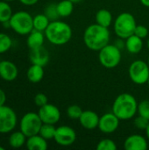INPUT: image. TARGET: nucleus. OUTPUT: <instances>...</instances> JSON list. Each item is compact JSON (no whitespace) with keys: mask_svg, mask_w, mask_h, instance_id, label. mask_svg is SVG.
Masks as SVG:
<instances>
[{"mask_svg":"<svg viewBox=\"0 0 149 150\" xmlns=\"http://www.w3.org/2000/svg\"><path fill=\"white\" fill-rule=\"evenodd\" d=\"M41 121L46 124H56L61 118V112L57 106L47 104L41 107H40L39 112H38Z\"/></svg>","mask_w":149,"mask_h":150,"instance_id":"obj_11","label":"nucleus"},{"mask_svg":"<svg viewBox=\"0 0 149 150\" xmlns=\"http://www.w3.org/2000/svg\"><path fill=\"white\" fill-rule=\"evenodd\" d=\"M83 112V111L81 109V107L78 106V105H70L67 109L68 117L70 118V119H72V120H79V118L81 117Z\"/></svg>","mask_w":149,"mask_h":150,"instance_id":"obj_30","label":"nucleus"},{"mask_svg":"<svg viewBox=\"0 0 149 150\" xmlns=\"http://www.w3.org/2000/svg\"><path fill=\"white\" fill-rule=\"evenodd\" d=\"M73 4H77V3H79V2H81L82 0H70Z\"/></svg>","mask_w":149,"mask_h":150,"instance_id":"obj_39","label":"nucleus"},{"mask_svg":"<svg viewBox=\"0 0 149 150\" xmlns=\"http://www.w3.org/2000/svg\"><path fill=\"white\" fill-rule=\"evenodd\" d=\"M137 112L139 115L145 117L146 119L149 120V100L145 99V100H142L141 103H139Z\"/></svg>","mask_w":149,"mask_h":150,"instance_id":"obj_31","label":"nucleus"},{"mask_svg":"<svg viewBox=\"0 0 149 150\" xmlns=\"http://www.w3.org/2000/svg\"><path fill=\"white\" fill-rule=\"evenodd\" d=\"M11 16V7L6 3V1H0V22L4 23L6 21H9Z\"/></svg>","mask_w":149,"mask_h":150,"instance_id":"obj_25","label":"nucleus"},{"mask_svg":"<svg viewBox=\"0 0 149 150\" xmlns=\"http://www.w3.org/2000/svg\"><path fill=\"white\" fill-rule=\"evenodd\" d=\"M26 43H27V46L30 49L37 48V47L43 46L44 35H43L42 32L33 29L29 33V36L26 40Z\"/></svg>","mask_w":149,"mask_h":150,"instance_id":"obj_19","label":"nucleus"},{"mask_svg":"<svg viewBox=\"0 0 149 150\" xmlns=\"http://www.w3.org/2000/svg\"><path fill=\"white\" fill-rule=\"evenodd\" d=\"M148 85H149V78H148Z\"/></svg>","mask_w":149,"mask_h":150,"instance_id":"obj_44","label":"nucleus"},{"mask_svg":"<svg viewBox=\"0 0 149 150\" xmlns=\"http://www.w3.org/2000/svg\"><path fill=\"white\" fill-rule=\"evenodd\" d=\"M19 1H20V3H22L23 4L30 6V5L35 4L39 0H19Z\"/></svg>","mask_w":149,"mask_h":150,"instance_id":"obj_36","label":"nucleus"},{"mask_svg":"<svg viewBox=\"0 0 149 150\" xmlns=\"http://www.w3.org/2000/svg\"><path fill=\"white\" fill-rule=\"evenodd\" d=\"M34 103L37 106L41 107L47 104V97L43 93H38L34 97Z\"/></svg>","mask_w":149,"mask_h":150,"instance_id":"obj_34","label":"nucleus"},{"mask_svg":"<svg viewBox=\"0 0 149 150\" xmlns=\"http://www.w3.org/2000/svg\"><path fill=\"white\" fill-rule=\"evenodd\" d=\"M43 122L38 113L27 112L20 120V131L28 138L30 136L39 134Z\"/></svg>","mask_w":149,"mask_h":150,"instance_id":"obj_7","label":"nucleus"},{"mask_svg":"<svg viewBox=\"0 0 149 150\" xmlns=\"http://www.w3.org/2000/svg\"><path fill=\"white\" fill-rule=\"evenodd\" d=\"M17 125V115L9 106H0V134L11 132Z\"/></svg>","mask_w":149,"mask_h":150,"instance_id":"obj_9","label":"nucleus"},{"mask_svg":"<svg viewBox=\"0 0 149 150\" xmlns=\"http://www.w3.org/2000/svg\"><path fill=\"white\" fill-rule=\"evenodd\" d=\"M44 14L48 18L50 21H55L60 18V15L58 13L57 10V4H50L45 8Z\"/></svg>","mask_w":149,"mask_h":150,"instance_id":"obj_27","label":"nucleus"},{"mask_svg":"<svg viewBox=\"0 0 149 150\" xmlns=\"http://www.w3.org/2000/svg\"><path fill=\"white\" fill-rule=\"evenodd\" d=\"M119 120H120L113 112L105 113L99 119L98 128L102 133L112 134L118 129Z\"/></svg>","mask_w":149,"mask_h":150,"instance_id":"obj_12","label":"nucleus"},{"mask_svg":"<svg viewBox=\"0 0 149 150\" xmlns=\"http://www.w3.org/2000/svg\"><path fill=\"white\" fill-rule=\"evenodd\" d=\"M96 21L102 26L109 27L112 22V15L108 10L101 9L96 14Z\"/></svg>","mask_w":149,"mask_h":150,"instance_id":"obj_21","label":"nucleus"},{"mask_svg":"<svg viewBox=\"0 0 149 150\" xmlns=\"http://www.w3.org/2000/svg\"><path fill=\"white\" fill-rule=\"evenodd\" d=\"M138 110V103L130 93H122L117 97L112 105V112L120 120H126L134 117Z\"/></svg>","mask_w":149,"mask_h":150,"instance_id":"obj_2","label":"nucleus"},{"mask_svg":"<svg viewBox=\"0 0 149 150\" xmlns=\"http://www.w3.org/2000/svg\"><path fill=\"white\" fill-rule=\"evenodd\" d=\"M25 144L26 148L29 150H46L47 149V140L40 134L28 137Z\"/></svg>","mask_w":149,"mask_h":150,"instance_id":"obj_17","label":"nucleus"},{"mask_svg":"<svg viewBox=\"0 0 149 150\" xmlns=\"http://www.w3.org/2000/svg\"><path fill=\"white\" fill-rule=\"evenodd\" d=\"M54 139L57 144L67 147L75 142L76 139V134L72 127L68 126H61L56 128Z\"/></svg>","mask_w":149,"mask_h":150,"instance_id":"obj_10","label":"nucleus"},{"mask_svg":"<svg viewBox=\"0 0 149 150\" xmlns=\"http://www.w3.org/2000/svg\"><path fill=\"white\" fill-rule=\"evenodd\" d=\"M26 136L20 131V132H15L11 134V135L9 138V144L11 147L14 149H19L21 148L26 142H25Z\"/></svg>","mask_w":149,"mask_h":150,"instance_id":"obj_24","label":"nucleus"},{"mask_svg":"<svg viewBox=\"0 0 149 150\" xmlns=\"http://www.w3.org/2000/svg\"><path fill=\"white\" fill-rule=\"evenodd\" d=\"M129 76L136 84H144L149 78L148 63L137 60L131 63L129 67Z\"/></svg>","mask_w":149,"mask_h":150,"instance_id":"obj_8","label":"nucleus"},{"mask_svg":"<svg viewBox=\"0 0 149 150\" xmlns=\"http://www.w3.org/2000/svg\"><path fill=\"white\" fill-rule=\"evenodd\" d=\"M4 149L3 147H0V150H4Z\"/></svg>","mask_w":149,"mask_h":150,"instance_id":"obj_41","label":"nucleus"},{"mask_svg":"<svg viewBox=\"0 0 149 150\" xmlns=\"http://www.w3.org/2000/svg\"><path fill=\"white\" fill-rule=\"evenodd\" d=\"M136 25H137L134 17L131 13L123 12L115 19L114 31L119 38L126 40L128 37L134 34Z\"/></svg>","mask_w":149,"mask_h":150,"instance_id":"obj_4","label":"nucleus"},{"mask_svg":"<svg viewBox=\"0 0 149 150\" xmlns=\"http://www.w3.org/2000/svg\"><path fill=\"white\" fill-rule=\"evenodd\" d=\"M147 44H148V47L149 48V38H148V42H147Z\"/></svg>","mask_w":149,"mask_h":150,"instance_id":"obj_40","label":"nucleus"},{"mask_svg":"<svg viewBox=\"0 0 149 150\" xmlns=\"http://www.w3.org/2000/svg\"><path fill=\"white\" fill-rule=\"evenodd\" d=\"M148 66H149V56H148Z\"/></svg>","mask_w":149,"mask_h":150,"instance_id":"obj_43","label":"nucleus"},{"mask_svg":"<svg viewBox=\"0 0 149 150\" xmlns=\"http://www.w3.org/2000/svg\"><path fill=\"white\" fill-rule=\"evenodd\" d=\"M149 124V120L146 119L145 117H142L141 115H139L137 118H135L134 120V125L137 128L141 129V130H146Z\"/></svg>","mask_w":149,"mask_h":150,"instance_id":"obj_32","label":"nucleus"},{"mask_svg":"<svg viewBox=\"0 0 149 150\" xmlns=\"http://www.w3.org/2000/svg\"><path fill=\"white\" fill-rule=\"evenodd\" d=\"M125 45L129 53L138 54L141 51L143 47V41L141 38L136 36L135 34H133L126 39Z\"/></svg>","mask_w":149,"mask_h":150,"instance_id":"obj_18","label":"nucleus"},{"mask_svg":"<svg viewBox=\"0 0 149 150\" xmlns=\"http://www.w3.org/2000/svg\"><path fill=\"white\" fill-rule=\"evenodd\" d=\"M5 101H6L5 92L2 89H0V106L1 105H4L5 104Z\"/></svg>","mask_w":149,"mask_h":150,"instance_id":"obj_35","label":"nucleus"},{"mask_svg":"<svg viewBox=\"0 0 149 150\" xmlns=\"http://www.w3.org/2000/svg\"><path fill=\"white\" fill-rule=\"evenodd\" d=\"M97 150H116L117 145L111 139H104L100 141L97 145Z\"/></svg>","mask_w":149,"mask_h":150,"instance_id":"obj_29","label":"nucleus"},{"mask_svg":"<svg viewBox=\"0 0 149 150\" xmlns=\"http://www.w3.org/2000/svg\"><path fill=\"white\" fill-rule=\"evenodd\" d=\"M18 70L17 66L10 61L0 62V77L7 82L15 80L18 76Z\"/></svg>","mask_w":149,"mask_h":150,"instance_id":"obj_14","label":"nucleus"},{"mask_svg":"<svg viewBox=\"0 0 149 150\" xmlns=\"http://www.w3.org/2000/svg\"><path fill=\"white\" fill-rule=\"evenodd\" d=\"M4 1H6V2H9V1H13V0H4Z\"/></svg>","mask_w":149,"mask_h":150,"instance_id":"obj_42","label":"nucleus"},{"mask_svg":"<svg viewBox=\"0 0 149 150\" xmlns=\"http://www.w3.org/2000/svg\"><path fill=\"white\" fill-rule=\"evenodd\" d=\"M55 131H56V128L54 127V125L43 123L40 127L39 134L46 140H51L54 138Z\"/></svg>","mask_w":149,"mask_h":150,"instance_id":"obj_26","label":"nucleus"},{"mask_svg":"<svg viewBox=\"0 0 149 150\" xmlns=\"http://www.w3.org/2000/svg\"><path fill=\"white\" fill-rule=\"evenodd\" d=\"M146 134H147V136H148V138L149 140V124L148 126V127H147V129H146Z\"/></svg>","mask_w":149,"mask_h":150,"instance_id":"obj_38","label":"nucleus"},{"mask_svg":"<svg viewBox=\"0 0 149 150\" xmlns=\"http://www.w3.org/2000/svg\"><path fill=\"white\" fill-rule=\"evenodd\" d=\"M27 78L31 83H36L42 80L44 76V69L42 66L37 64H32V66L28 69L26 73Z\"/></svg>","mask_w":149,"mask_h":150,"instance_id":"obj_20","label":"nucleus"},{"mask_svg":"<svg viewBox=\"0 0 149 150\" xmlns=\"http://www.w3.org/2000/svg\"><path fill=\"white\" fill-rule=\"evenodd\" d=\"M73 3L70 0H62L57 4V10L60 17H68L73 11Z\"/></svg>","mask_w":149,"mask_h":150,"instance_id":"obj_22","label":"nucleus"},{"mask_svg":"<svg viewBox=\"0 0 149 150\" xmlns=\"http://www.w3.org/2000/svg\"><path fill=\"white\" fill-rule=\"evenodd\" d=\"M110 32L108 27L102 26L98 24L89 25L84 31L83 41L86 47L94 51H99L109 44Z\"/></svg>","mask_w":149,"mask_h":150,"instance_id":"obj_1","label":"nucleus"},{"mask_svg":"<svg viewBox=\"0 0 149 150\" xmlns=\"http://www.w3.org/2000/svg\"><path fill=\"white\" fill-rule=\"evenodd\" d=\"M12 45L11 39L5 33H0V54L7 52Z\"/></svg>","mask_w":149,"mask_h":150,"instance_id":"obj_28","label":"nucleus"},{"mask_svg":"<svg viewBox=\"0 0 149 150\" xmlns=\"http://www.w3.org/2000/svg\"><path fill=\"white\" fill-rule=\"evenodd\" d=\"M134 34L141 39H145L148 37V29L144 26V25H136V28H135V31H134Z\"/></svg>","mask_w":149,"mask_h":150,"instance_id":"obj_33","label":"nucleus"},{"mask_svg":"<svg viewBox=\"0 0 149 150\" xmlns=\"http://www.w3.org/2000/svg\"><path fill=\"white\" fill-rule=\"evenodd\" d=\"M49 53L43 46L31 49L29 54V59L32 64H37L45 67L49 62Z\"/></svg>","mask_w":149,"mask_h":150,"instance_id":"obj_13","label":"nucleus"},{"mask_svg":"<svg viewBox=\"0 0 149 150\" xmlns=\"http://www.w3.org/2000/svg\"><path fill=\"white\" fill-rule=\"evenodd\" d=\"M141 3L146 6V7H149V0H141Z\"/></svg>","mask_w":149,"mask_h":150,"instance_id":"obj_37","label":"nucleus"},{"mask_svg":"<svg viewBox=\"0 0 149 150\" xmlns=\"http://www.w3.org/2000/svg\"><path fill=\"white\" fill-rule=\"evenodd\" d=\"M100 63L106 69L117 67L121 61L120 49L116 45H106L99 50L98 54Z\"/></svg>","mask_w":149,"mask_h":150,"instance_id":"obj_6","label":"nucleus"},{"mask_svg":"<svg viewBox=\"0 0 149 150\" xmlns=\"http://www.w3.org/2000/svg\"><path fill=\"white\" fill-rule=\"evenodd\" d=\"M126 150H146L148 149L147 140L141 134H132L124 142Z\"/></svg>","mask_w":149,"mask_h":150,"instance_id":"obj_15","label":"nucleus"},{"mask_svg":"<svg viewBox=\"0 0 149 150\" xmlns=\"http://www.w3.org/2000/svg\"><path fill=\"white\" fill-rule=\"evenodd\" d=\"M49 23L50 20L45 14H38L33 18V29L45 32Z\"/></svg>","mask_w":149,"mask_h":150,"instance_id":"obj_23","label":"nucleus"},{"mask_svg":"<svg viewBox=\"0 0 149 150\" xmlns=\"http://www.w3.org/2000/svg\"><path fill=\"white\" fill-rule=\"evenodd\" d=\"M45 36L54 45H64L72 37V29L65 22L51 21L45 30Z\"/></svg>","mask_w":149,"mask_h":150,"instance_id":"obj_3","label":"nucleus"},{"mask_svg":"<svg viewBox=\"0 0 149 150\" xmlns=\"http://www.w3.org/2000/svg\"><path fill=\"white\" fill-rule=\"evenodd\" d=\"M98 115L92 111H84L83 112L81 117L79 118L80 124L83 127L88 130H93L96 127H98L99 123Z\"/></svg>","mask_w":149,"mask_h":150,"instance_id":"obj_16","label":"nucleus"},{"mask_svg":"<svg viewBox=\"0 0 149 150\" xmlns=\"http://www.w3.org/2000/svg\"><path fill=\"white\" fill-rule=\"evenodd\" d=\"M10 27L20 34H29L33 30V18L26 11H18L12 14L9 20Z\"/></svg>","mask_w":149,"mask_h":150,"instance_id":"obj_5","label":"nucleus"}]
</instances>
